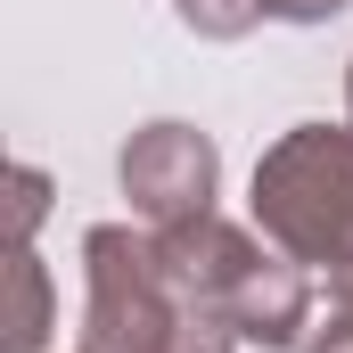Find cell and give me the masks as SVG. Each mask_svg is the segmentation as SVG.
Instances as JSON below:
<instances>
[{"label":"cell","mask_w":353,"mask_h":353,"mask_svg":"<svg viewBox=\"0 0 353 353\" xmlns=\"http://www.w3.org/2000/svg\"><path fill=\"white\" fill-rule=\"evenodd\" d=\"M255 230L312 271L353 263V123H296L255 165Z\"/></svg>","instance_id":"cell-1"},{"label":"cell","mask_w":353,"mask_h":353,"mask_svg":"<svg viewBox=\"0 0 353 353\" xmlns=\"http://www.w3.org/2000/svg\"><path fill=\"white\" fill-rule=\"evenodd\" d=\"M173 279L157 255V230L99 222L83 239V353H165L181 329Z\"/></svg>","instance_id":"cell-2"},{"label":"cell","mask_w":353,"mask_h":353,"mask_svg":"<svg viewBox=\"0 0 353 353\" xmlns=\"http://www.w3.org/2000/svg\"><path fill=\"white\" fill-rule=\"evenodd\" d=\"M123 197H132V214L148 222V230H173V222H197V214H214V189H222V157H214V140L197 132V123H140L132 140H123Z\"/></svg>","instance_id":"cell-3"},{"label":"cell","mask_w":353,"mask_h":353,"mask_svg":"<svg viewBox=\"0 0 353 353\" xmlns=\"http://www.w3.org/2000/svg\"><path fill=\"white\" fill-rule=\"evenodd\" d=\"M222 321H230L247 345H263V353H296V345H304V329H312V263L263 247L255 263L239 271Z\"/></svg>","instance_id":"cell-4"},{"label":"cell","mask_w":353,"mask_h":353,"mask_svg":"<svg viewBox=\"0 0 353 353\" xmlns=\"http://www.w3.org/2000/svg\"><path fill=\"white\" fill-rule=\"evenodd\" d=\"M271 239L255 230H239V222H222V214H197V222H173V230H157V255H165V279H173L181 304H205V312H222L230 304V288H239V271L263 255Z\"/></svg>","instance_id":"cell-5"},{"label":"cell","mask_w":353,"mask_h":353,"mask_svg":"<svg viewBox=\"0 0 353 353\" xmlns=\"http://www.w3.org/2000/svg\"><path fill=\"white\" fill-rule=\"evenodd\" d=\"M8 345L0 353H41L50 345V271H41V255L33 247H17L8 255Z\"/></svg>","instance_id":"cell-6"},{"label":"cell","mask_w":353,"mask_h":353,"mask_svg":"<svg viewBox=\"0 0 353 353\" xmlns=\"http://www.w3.org/2000/svg\"><path fill=\"white\" fill-rule=\"evenodd\" d=\"M296 353H353V263L329 271V312H312Z\"/></svg>","instance_id":"cell-7"},{"label":"cell","mask_w":353,"mask_h":353,"mask_svg":"<svg viewBox=\"0 0 353 353\" xmlns=\"http://www.w3.org/2000/svg\"><path fill=\"white\" fill-rule=\"evenodd\" d=\"M173 8L197 41H239V33L263 25V0H173Z\"/></svg>","instance_id":"cell-8"},{"label":"cell","mask_w":353,"mask_h":353,"mask_svg":"<svg viewBox=\"0 0 353 353\" xmlns=\"http://www.w3.org/2000/svg\"><path fill=\"white\" fill-rule=\"evenodd\" d=\"M239 345H247V337H239V329H230L222 312L189 304V312H181V329H173V345H165V353H239Z\"/></svg>","instance_id":"cell-9"},{"label":"cell","mask_w":353,"mask_h":353,"mask_svg":"<svg viewBox=\"0 0 353 353\" xmlns=\"http://www.w3.org/2000/svg\"><path fill=\"white\" fill-rule=\"evenodd\" d=\"M8 197H17V247H33V222L50 214V173L41 165H8Z\"/></svg>","instance_id":"cell-10"},{"label":"cell","mask_w":353,"mask_h":353,"mask_svg":"<svg viewBox=\"0 0 353 353\" xmlns=\"http://www.w3.org/2000/svg\"><path fill=\"white\" fill-rule=\"evenodd\" d=\"M337 8H353V0H263V17H279V25H329Z\"/></svg>","instance_id":"cell-11"},{"label":"cell","mask_w":353,"mask_h":353,"mask_svg":"<svg viewBox=\"0 0 353 353\" xmlns=\"http://www.w3.org/2000/svg\"><path fill=\"white\" fill-rule=\"evenodd\" d=\"M345 123H353V66H345Z\"/></svg>","instance_id":"cell-12"},{"label":"cell","mask_w":353,"mask_h":353,"mask_svg":"<svg viewBox=\"0 0 353 353\" xmlns=\"http://www.w3.org/2000/svg\"><path fill=\"white\" fill-rule=\"evenodd\" d=\"M74 353H83V345H74Z\"/></svg>","instance_id":"cell-13"}]
</instances>
